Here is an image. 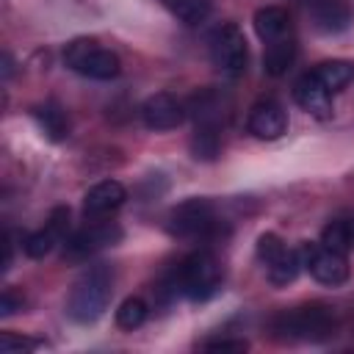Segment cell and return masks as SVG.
Listing matches in <instances>:
<instances>
[{
  "label": "cell",
  "mask_w": 354,
  "mask_h": 354,
  "mask_svg": "<svg viewBox=\"0 0 354 354\" xmlns=\"http://www.w3.org/2000/svg\"><path fill=\"white\" fill-rule=\"evenodd\" d=\"M293 100L299 102L301 111H307L315 119H329L332 116V91L310 72H304L296 83H293Z\"/></svg>",
  "instance_id": "13"
},
{
  "label": "cell",
  "mask_w": 354,
  "mask_h": 354,
  "mask_svg": "<svg viewBox=\"0 0 354 354\" xmlns=\"http://www.w3.org/2000/svg\"><path fill=\"white\" fill-rule=\"evenodd\" d=\"M296 61V39L279 41V44H266L263 47V69L271 77H282L288 75V69Z\"/></svg>",
  "instance_id": "19"
},
{
  "label": "cell",
  "mask_w": 354,
  "mask_h": 354,
  "mask_svg": "<svg viewBox=\"0 0 354 354\" xmlns=\"http://www.w3.org/2000/svg\"><path fill=\"white\" fill-rule=\"evenodd\" d=\"M122 241V227L116 221H102V218H88L86 227L75 230L64 241V260H86L108 246Z\"/></svg>",
  "instance_id": "8"
},
{
  "label": "cell",
  "mask_w": 354,
  "mask_h": 354,
  "mask_svg": "<svg viewBox=\"0 0 354 354\" xmlns=\"http://www.w3.org/2000/svg\"><path fill=\"white\" fill-rule=\"evenodd\" d=\"M64 64L88 80H113L122 72L119 55L94 39H72L64 47Z\"/></svg>",
  "instance_id": "5"
},
{
  "label": "cell",
  "mask_w": 354,
  "mask_h": 354,
  "mask_svg": "<svg viewBox=\"0 0 354 354\" xmlns=\"http://www.w3.org/2000/svg\"><path fill=\"white\" fill-rule=\"evenodd\" d=\"M301 266L310 271V277L326 288H340L348 279V260L343 252H335L324 243H301L299 246Z\"/></svg>",
  "instance_id": "9"
},
{
  "label": "cell",
  "mask_w": 354,
  "mask_h": 354,
  "mask_svg": "<svg viewBox=\"0 0 354 354\" xmlns=\"http://www.w3.org/2000/svg\"><path fill=\"white\" fill-rule=\"evenodd\" d=\"M166 227L174 238H185V241H213V238L224 235V221L216 216V210L207 199L180 202L169 213Z\"/></svg>",
  "instance_id": "4"
},
{
  "label": "cell",
  "mask_w": 354,
  "mask_h": 354,
  "mask_svg": "<svg viewBox=\"0 0 354 354\" xmlns=\"http://www.w3.org/2000/svg\"><path fill=\"white\" fill-rule=\"evenodd\" d=\"M321 243L329 246V249H335V252L348 254V249L354 246V224H351L348 218H335V221H329V224L324 227V232H321Z\"/></svg>",
  "instance_id": "21"
},
{
  "label": "cell",
  "mask_w": 354,
  "mask_h": 354,
  "mask_svg": "<svg viewBox=\"0 0 354 354\" xmlns=\"http://www.w3.org/2000/svg\"><path fill=\"white\" fill-rule=\"evenodd\" d=\"M17 310H22V296L14 288H6L0 296V315H11Z\"/></svg>",
  "instance_id": "26"
},
{
  "label": "cell",
  "mask_w": 354,
  "mask_h": 354,
  "mask_svg": "<svg viewBox=\"0 0 354 354\" xmlns=\"http://www.w3.org/2000/svg\"><path fill=\"white\" fill-rule=\"evenodd\" d=\"M174 279H177L180 296H185L191 301H207L218 293L224 277H221L218 260L207 249H196L177 263Z\"/></svg>",
  "instance_id": "3"
},
{
  "label": "cell",
  "mask_w": 354,
  "mask_h": 354,
  "mask_svg": "<svg viewBox=\"0 0 354 354\" xmlns=\"http://www.w3.org/2000/svg\"><path fill=\"white\" fill-rule=\"evenodd\" d=\"M207 50H210V61L216 66V72H221L224 77H241L249 66V47H246V36L235 22H221L213 28L210 39H207Z\"/></svg>",
  "instance_id": "6"
},
{
  "label": "cell",
  "mask_w": 354,
  "mask_h": 354,
  "mask_svg": "<svg viewBox=\"0 0 354 354\" xmlns=\"http://www.w3.org/2000/svg\"><path fill=\"white\" fill-rule=\"evenodd\" d=\"M246 130L260 141H274L288 130V113L274 97H263L249 108Z\"/></svg>",
  "instance_id": "11"
},
{
  "label": "cell",
  "mask_w": 354,
  "mask_h": 354,
  "mask_svg": "<svg viewBox=\"0 0 354 354\" xmlns=\"http://www.w3.org/2000/svg\"><path fill=\"white\" fill-rule=\"evenodd\" d=\"M254 252H257V260L263 263L266 277H268V282H271L274 288L290 285V282L299 277V271L304 268L299 249H288L285 241H282L277 232H263V235L257 238Z\"/></svg>",
  "instance_id": "7"
},
{
  "label": "cell",
  "mask_w": 354,
  "mask_h": 354,
  "mask_svg": "<svg viewBox=\"0 0 354 354\" xmlns=\"http://www.w3.org/2000/svg\"><path fill=\"white\" fill-rule=\"evenodd\" d=\"M111 296H113V271L105 263L91 266L72 285L66 299V315L75 324H94L108 310Z\"/></svg>",
  "instance_id": "2"
},
{
  "label": "cell",
  "mask_w": 354,
  "mask_h": 354,
  "mask_svg": "<svg viewBox=\"0 0 354 354\" xmlns=\"http://www.w3.org/2000/svg\"><path fill=\"white\" fill-rule=\"evenodd\" d=\"M33 119L39 122V127L44 130V136L50 141H64L69 136V116L58 102H44L33 108Z\"/></svg>",
  "instance_id": "17"
},
{
  "label": "cell",
  "mask_w": 354,
  "mask_h": 354,
  "mask_svg": "<svg viewBox=\"0 0 354 354\" xmlns=\"http://www.w3.org/2000/svg\"><path fill=\"white\" fill-rule=\"evenodd\" d=\"M147 315H149L147 301H144L141 296H127V299L119 304V310H116V326H119V329L133 332V329L144 326Z\"/></svg>",
  "instance_id": "22"
},
{
  "label": "cell",
  "mask_w": 354,
  "mask_h": 354,
  "mask_svg": "<svg viewBox=\"0 0 354 354\" xmlns=\"http://www.w3.org/2000/svg\"><path fill=\"white\" fill-rule=\"evenodd\" d=\"M310 14L315 19V28L324 33H340L351 19V11L343 0H310Z\"/></svg>",
  "instance_id": "16"
},
{
  "label": "cell",
  "mask_w": 354,
  "mask_h": 354,
  "mask_svg": "<svg viewBox=\"0 0 354 354\" xmlns=\"http://www.w3.org/2000/svg\"><path fill=\"white\" fill-rule=\"evenodd\" d=\"M163 6L185 25H199L210 8H213V0H163Z\"/></svg>",
  "instance_id": "23"
},
{
  "label": "cell",
  "mask_w": 354,
  "mask_h": 354,
  "mask_svg": "<svg viewBox=\"0 0 354 354\" xmlns=\"http://www.w3.org/2000/svg\"><path fill=\"white\" fill-rule=\"evenodd\" d=\"M127 199V191L119 180H102L97 185H91L83 196V216L86 218H105L111 213H116Z\"/></svg>",
  "instance_id": "14"
},
{
  "label": "cell",
  "mask_w": 354,
  "mask_h": 354,
  "mask_svg": "<svg viewBox=\"0 0 354 354\" xmlns=\"http://www.w3.org/2000/svg\"><path fill=\"white\" fill-rule=\"evenodd\" d=\"M268 326H271V335L285 343H324L335 335L337 318L332 307L313 301V304H299L277 313Z\"/></svg>",
  "instance_id": "1"
},
{
  "label": "cell",
  "mask_w": 354,
  "mask_h": 354,
  "mask_svg": "<svg viewBox=\"0 0 354 354\" xmlns=\"http://www.w3.org/2000/svg\"><path fill=\"white\" fill-rule=\"evenodd\" d=\"M191 152L196 160H213L221 152V133L216 122H196L191 136Z\"/></svg>",
  "instance_id": "20"
},
{
  "label": "cell",
  "mask_w": 354,
  "mask_h": 354,
  "mask_svg": "<svg viewBox=\"0 0 354 354\" xmlns=\"http://www.w3.org/2000/svg\"><path fill=\"white\" fill-rule=\"evenodd\" d=\"M252 25H254V33L260 36L263 47H266V44H279V41L296 39V36H293L290 14H288L282 6H263V8H257Z\"/></svg>",
  "instance_id": "15"
},
{
  "label": "cell",
  "mask_w": 354,
  "mask_h": 354,
  "mask_svg": "<svg viewBox=\"0 0 354 354\" xmlns=\"http://www.w3.org/2000/svg\"><path fill=\"white\" fill-rule=\"evenodd\" d=\"M41 340H30V337H17L11 332H3L0 335V351L3 354H14V351H30V348H39Z\"/></svg>",
  "instance_id": "24"
},
{
  "label": "cell",
  "mask_w": 354,
  "mask_h": 354,
  "mask_svg": "<svg viewBox=\"0 0 354 354\" xmlns=\"http://www.w3.org/2000/svg\"><path fill=\"white\" fill-rule=\"evenodd\" d=\"M205 351H246V340H230V337H216V340H205L202 343Z\"/></svg>",
  "instance_id": "25"
},
{
  "label": "cell",
  "mask_w": 354,
  "mask_h": 354,
  "mask_svg": "<svg viewBox=\"0 0 354 354\" xmlns=\"http://www.w3.org/2000/svg\"><path fill=\"white\" fill-rule=\"evenodd\" d=\"M183 119H185V105L169 91H158V94L147 97L141 105V122L149 130H158V133L174 130L183 124Z\"/></svg>",
  "instance_id": "12"
},
{
  "label": "cell",
  "mask_w": 354,
  "mask_h": 354,
  "mask_svg": "<svg viewBox=\"0 0 354 354\" xmlns=\"http://www.w3.org/2000/svg\"><path fill=\"white\" fill-rule=\"evenodd\" d=\"M66 230H69V207L58 205V207H53V213L47 216L44 227H39V230H33V232L25 235V241H22L25 254L33 257V260L47 257L58 243H64Z\"/></svg>",
  "instance_id": "10"
},
{
  "label": "cell",
  "mask_w": 354,
  "mask_h": 354,
  "mask_svg": "<svg viewBox=\"0 0 354 354\" xmlns=\"http://www.w3.org/2000/svg\"><path fill=\"white\" fill-rule=\"evenodd\" d=\"M313 75L335 94L340 88H346L351 80H354V64L346 61V58H329V61H321L313 66Z\"/></svg>",
  "instance_id": "18"
}]
</instances>
